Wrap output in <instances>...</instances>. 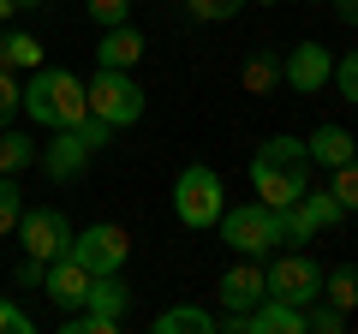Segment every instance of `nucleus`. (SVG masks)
Masks as SVG:
<instances>
[{"label":"nucleus","mask_w":358,"mask_h":334,"mask_svg":"<svg viewBox=\"0 0 358 334\" xmlns=\"http://www.w3.org/2000/svg\"><path fill=\"white\" fill-rule=\"evenodd\" d=\"M257 6H281V0H257Z\"/></svg>","instance_id":"c9c22d12"},{"label":"nucleus","mask_w":358,"mask_h":334,"mask_svg":"<svg viewBox=\"0 0 358 334\" xmlns=\"http://www.w3.org/2000/svg\"><path fill=\"white\" fill-rule=\"evenodd\" d=\"M24 114L36 119V126L60 131V126H78V119L90 114V96H84V84H78L66 66H36L30 84H24Z\"/></svg>","instance_id":"f03ea898"},{"label":"nucleus","mask_w":358,"mask_h":334,"mask_svg":"<svg viewBox=\"0 0 358 334\" xmlns=\"http://www.w3.org/2000/svg\"><path fill=\"white\" fill-rule=\"evenodd\" d=\"M18 13V6H13V0H0V24H6V18H13Z\"/></svg>","instance_id":"72a5a7b5"},{"label":"nucleus","mask_w":358,"mask_h":334,"mask_svg":"<svg viewBox=\"0 0 358 334\" xmlns=\"http://www.w3.org/2000/svg\"><path fill=\"white\" fill-rule=\"evenodd\" d=\"M78 138H84L90 143V150H108V138H114V126H108V119H96V114H84V119H78Z\"/></svg>","instance_id":"c756f323"},{"label":"nucleus","mask_w":358,"mask_h":334,"mask_svg":"<svg viewBox=\"0 0 358 334\" xmlns=\"http://www.w3.org/2000/svg\"><path fill=\"white\" fill-rule=\"evenodd\" d=\"M90 18H96V24H126L131 18V0H90Z\"/></svg>","instance_id":"c85d7f7f"},{"label":"nucleus","mask_w":358,"mask_h":334,"mask_svg":"<svg viewBox=\"0 0 358 334\" xmlns=\"http://www.w3.org/2000/svg\"><path fill=\"white\" fill-rule=\"evenodd\" d=\"M334 84H341V96L358 108V48H346L341 60H334Z\"/></svg>","instance_id":"cd10ccee"},{"label":"nucleus","mask_w":358,"mask_h":334,"mask_svg":"<svg viewBox=\"0 0 358 334\" xmlns=\"http://www.w3.org/2000/svg\"><path fill=\"white\" fill-rule=\"evenodd\" d=\"M334 197H341V209H352L358 215V161H341L334 167V185H329Z\"/></svg>","instance_id":"a878e982"},{"label":"nucleus","mask_w":358,"mask_h":334,"mask_svg":"<svg viewBox=\"0 0 358 334\" xmlns=\"http://www.w3.org/2000/svg\"><path fill=\"white\" fill-rule=\"evenodd\" d=\"M192 6V18H203V24H227V18L245 13V0H185Z\"/></svg>","instance_id":"b1692460"},{"label":"nucleus","mask_w":358,"mask_h":334,"mask_svg":"<svg viewBox=\"0 0 358 334\" xmlns=\"http://www.w3.org/2000/svg\"><path fill=\"white\" fill-rule=\"evenodd\" d=\"M251 185H257V203H268V209H287V203H299L305 197V185H310V150H305V138H268L263 150L251 155Z\"/></svg>","instance_id":"f257e3e1"},{"label":"nucleus","mask_w":358,"mask_h":334,"mask_svg":"<svg viewBox=\"0 0 358 334\" xmlns=\"http://www.w3.org/2000/svg\"><path fill=\"white\" fill-rule=\"evenodd\" d=\"M90 155H96V150H90V143L78 138L72 126H60V131H54V143H36V167L48 173L54 185H72V180H84Z\"/></svg>","instance_id":"1a4fd4ad"},{"label":"nucleus","mask_w":358,"mask_h":334,"mask_svg":"<svg viewBox=\"0 0 358 334\" xmlns=\"http://www.w3.org/2000/svg\"><path fill=\"white\" fill-rule=\"evenodd\" d=\"M305 209H310V221H317V233L334 227V221H346V209H341L334 191H310V185H305Z\"/></svg>","instance_id":"5701e85b"},{"label":"nucleus","mask_w":358,"mask_h":334,"mask_svg":"<svg viewBox=\"0 0 358 334\" xmlns=\"http://www.w3.org/2000/svg\"><path fill=\"white\" fill-rule=\"evenodd\" d=\"M155 334H215V317L203 305H173L155 317Z\"/></svg>","instance_id":"a211bd4d"},{"label":"nucleus","mask_w":358,"mask_h":334,"mask_svg":"<svg viewBox=\"0 0 358 334\" xmlns=\"http://www.w3.org/2000/svg\"><path fill=\"white\" fill-rule=\"evenodd\" d=\"M352 131H346V126H317V131H310V138H305V150H310V167H329V173H334V167H341V161H352Z\"/></svg>","instance_id":"dca6fc26"},{"label":"nucleus","mask_w":358,"mask_h":334,"mask_svg":"<svg viewBox=\"0 0 358 334\" xmlns=\"http://www.w3.org/2000/svg\"><path fill=\"white\" fill-rule=\"evenodd\" d=\"M245 322H251L245 334H305V305H287V298L263 293L251 310H245Z\"/></svg>","instance_id":"9b49d317"},{"label":"nucleus","mask_w":358,"mask_h":334,"mask_svg":"<svg viewBox=\"0 0 358 334\" xmlns=\"http://www.w3.org/2000/svg\"><path fill=\"white\" fill-rule=\"evenodd\" d=\"M329 78H334V54L322 48V42H299V48L281 60V84H293L299 96H317Z\"/></svg>","instance_id":"9d476101"},{"label":"nucleus","mask_w":358,"mask_h":334,"mask_svg":"<svg viewBox=\"0 0 358 334\" xmlns=\"http://www.w3.org/2000/svg\"><path fill=\"white\" fill-rule=\"evenodd\" d=\"M239 84H245L251 96H268L275 84H281V60H275V54H251L245 72H239Z\"/></svg>","instance_id":"412c9836"},{"label":"nucleus","mask_w":358,"mask_h":334,"mask_svg":"<svg viewBox=\"0 0 358 334\" xmlns=\"http://www.w3.org/2000/svg\"><path fill=\"white\" fill-rule=\"evenodd\" d=\"M0 66H6V72H36L42 42L30 36V30H0Z\"/></svg>","instance_id":"f3484780"},{"label":"nucleus","mask_w":358,"mask_h":334,"mask_svg":"<svg viewBox=\"0 0 358 334\" xmlns=\"http://www.w3.org/2000/svg\"><path fill=\"white\" fill-rule=\"evenodd\" d=\"M84 310H90V317H102L108 328H120V317H126V310H131V286L120 281V275H90Z\"/></svg>","instance_id":"4468645a"},{"label":"nucleus","mask_w":358,"mask_h":334,"mask_svg":"<svg viewBox=\"0 0 358 334\" xmlns=\"http://www.w3.org/2000/svg\"><path fill=\"white\" fill-rule=\"evenodd\" d=\"M42 275H48V263L24 251V263H18V275H13V281H18V286H42Z\"/></svg>","instance_id":"2f4dec72"},{"label":"nucleus","mask_w":358,"mask_h":334,"mask_svg":"<svg viewBox=\"0 0 358 334\" xmlns=\"http://www.w3.org/2000/svg\"><path fill=\"white\" fill-rule=\"evenodd\" d=\"M18 245H24L30 257L54 263V257L72 251V221H66L60 209H24V215H18Z\"/></svg>","instance_id":"6e6552de"},{"label":"nucleus","mask_w":358,"mask_h":334,"mask_svg":"<svg viewBox=\"0 0 358 334\" xmlns=\"http://www.w3.org/2000/svg\"><path fill=\"white\" fill-rule=\"evenodd\" d=\"M24 167H36V143L6 126L0 131V173H24Z\"/></svg>","instance_id":"aec40b11"},{"label":"nucleus","mask_w":358,"mask_h":334,"mask_svg":"<svg viewBox=\"0 0 358 334\" xmlns=\"http://www.w3.org/2000/svg\"><path fill=\"white\" fill-rule=\"evenodd\" d=\"M263 293H268V281H263V269H257V257L233 263V269L221 275V286H215V298H221L227 310H251Z\"/></svg>","instance_id":"ddd939ff"},{"label":"nucleus","mask_w":358,"mask_h":334,"mask_svg":"<svg viewBox=\"0 0 358 334\" xmlns=\"http://www.w3.org/2000/svg\"><path fill=\"white\" fill-rule=\"evenodd\" d=\"M66 257L84 263L90 275H120L126 257H131V239H126V227H114V221H96V227L72 233V251H66Z\"/></svg>","instance_id":"423d86ee"},{"label":"nucleus","mask_w":358,"mask_h":334,"mask_svg":"<svg viewBox=\"0 0 358 334\" xmlns=\"http://www.w3.org/2000/svg\"><path fill=\"white\" fill-rule=\"evenodd\" d=\"M13 6H18V13H24V6H42V0H13Z\"/></svg>","instance_id":"f704fd0d"},{"label":"nucleus","mask_w":358,"mask_h":334,"mask_svg":"<svg viewBox=\"0 0 358 334\" xmlns=\"http://www.w3.org/2000/svg\"><path fill=\"white\" fill-rule=\"evenodd\" d=\"M221 245L233 257H268L281 245V215L268 203H239V209H221Z\"/></svg>","instance_id":"7ed1b4c3"},{"label":"nucleus","mask_w":358,"mask_h":334,"mask_svg":"<svg viewBox=\"0 0 358 334\" xmlns=\"http://www.w3.org/2000/svg\"><path fill=\"white\" fill-rule=\"evenodd\" d=\"M42 293H48L60 310H78V305H84V293H90V269H84V263H72V257H54L48 275H42Z\"/></svg>","instance_id":"f8f14e48"},{"label":"nucleus","mask_w":358,"mask_h":334,"mask_svg":"<svg viewBox=\"0 0 358 334\" xmlns=\"http://www.w3.org/2000/svg\"><path fill=\"white\" fill-rule=\"evenodd\" d=\"M84 96H90V114L96 119H108V126H138L143 119V90H138V78L131 72H120V66H102V72L84 84Z\"/></svg>","instance_id":"39448f33"},{"label":"nucleus","mask_w":358,"mask_h":334,"mask_svg":"<svg viewBox=\"0 0 358 334\" xmlns=\"http://www.w3.org/2000/svg\"><path fill=\"white\" fill-rule=\"evenodd\" d=\"M221 209H227V197H221V173H215V167H203V161H192L173 180V215H179V227L203 233V227H215V221H221Z\"/></svg>","instance_id":"20e7f679"},{"label":"nucleus","mask_w":358,"mask_h":334,"mask_svg":"<svg viewBox=\"0 0 358 334\" xmlns=\"http://www.w3.org/2000/svg\"><path fill=\"white\" fill-rule=\"evenodd\" d=\"M352 161H358V143H352Z\"/></svg>","instance_id":"e433bc0d"},{"label":"nucleus","mask_w":358,"mask_h":334,"mask_svg":"<svg viewBox=\"0 0 358 334\" xmlns=\"http://www.w3.org/2000/svg\"><path fill=\"white\" fill-rule=\"evenodd\" d=\"M24 215V191H18V173H0V233H13Z\"/></svg>","instance_id":"4be33fe9"},{"label":"nucleus","mask_w":358,"mask_h":334,"mask_svg":"<svg viewBox=\"0 0 358 334\" xmlns=\"http://www.w3.org/2000/svg\"><path fill=\"white\" fill-rule=\"evenodd\" d=\"M0 334H36V322H30L18 305H6V298H0Z\"/></svg>","instance_id":"7c9ffc66"},{"label":"nucleus","mask_w":358,"mask_h":334,"mask_svg":"<svg viewBox=\"0 0 358 334\" xmlns=\"http://www.w3.org/2000/svg\"><path fill=\"white\" fill-rule=\"evenodd\" d=\"M263 281H268V298H287V305H317L322 298V269L299 251V257H275L263 269Z\"/></svg>","instance_id":"0eeeda50"},{"label":"nucleus","mask_w":358,"mask_h":334,"mask_svg":"<svg viewBox=\"0 0 358 334\" xmlns=\"http://www.w3.org/2000/svg\"><path fill=\"white\" fill-rule=\"evenodd\" d=\"M329 13H334V24L358 30V0H329Z\"/></svg>","instance_id":"473e14b6"},{"label":"nucleus","mask_w":358,"mask_h":334,"mask_svg":"<svg viewBox=\"0 0 358 334\" xmlns=\"http://www.w3.org/2000/svg\"><path fill=\"white\" fill-rule=\"evenodd\" d=\"M305 328H317V334H341V328H346V310H341V305H305Z\"/></svg>","instance_id":"bb28decb"},{"label":"nucleus","mask_w":358,"mask_h":334,"mask_svg":"<svg viewBox=\"0 0 358 334\" xmlns=\"http://www.w3.org/2000/svg\"><path fill=\"white\" fill-rule=\"evenodd\" d=\"M322 298L352 317V310H358V263H341L334 275H322Z\"/></svg>","instance_id":"6ab92c4d"},{"label":"nucleus","mask_w":358,"mask_h":334,"mask_svg":"<svg viewBox=\"0 0 358 334\" xmlns=\"http://www.w3.org/2000/svg\"><path fill=\"white\" fill-rule=\"evenodd\" d=\"M18 108H24V84H18L13 72H6V66H0V131L13 126V114Z\"/></svg>","instance_id":"393cba45"},{"label":"nucleus","mask_w":358,"mask_h":334,"mask_svg":"<svg viewBox=\"0 0 358 334\" xmlns=\"http://www.w3.org/2000/svg\"><path fill=\"white\" fill-rule=\"evenodd\" d=\"M96 60H102V66H120V72H131V66L143 60V36L131 30V18H126V24H108V30H102V42H96Z\"/></svg>","instance_id":"2eb2a0df"}]
</instances>
